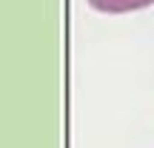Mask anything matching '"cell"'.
Returning a JSON list of instances; mask_svg holds the SVG:
<instances>
[{"label":"cell","instance_id":"6da1fadb","mask_svg":"<svg viewBox=\"0 0 154 148\" xmlns=\"http://www.w3.org/2000/svg\"><path fill=\"white\" fill-rule=\"evenodd\" d=\"M88 6L97 11H106V14H126V11L154 6V0H88Z\"/></svg>","mask_w":154,"mask_h":148}]
</instances>
